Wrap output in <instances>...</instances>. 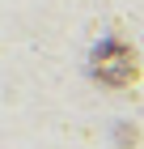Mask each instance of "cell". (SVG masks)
Returning <instances> with one entry per match:
<instances>
[{"label": "cell", "mask_w": 144, "mask_h": 149, "mask_svg": "<svg viewBox=\"0 0 144 149\" xmlns=\"http://www.w3.org/2000/svg\"><path fill=\"white\" fill-rule=\"evenodd\" d=\"M89 72H93L102 85L119 90V85H132V81L140 77V60H136V51L127 43L106 38V43H98V51H93V60H89Z\"/></svg>", "instance_id": "6da1fadb"}]
</instances>
